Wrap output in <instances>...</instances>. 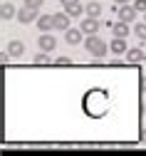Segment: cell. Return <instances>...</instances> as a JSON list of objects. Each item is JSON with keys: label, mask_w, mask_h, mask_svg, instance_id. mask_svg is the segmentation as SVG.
Here are the masks:
<instances>
[{"label": "cell", "mask_w": 146, "mask_h": 156, "mask_svg": "<svg viewBox=\"0 0 146 156\" xmlns=\"http://www.w3.org/2000/svg\"><path fill=\"white\" fill-rule=\"evenodd\" d=\"M32 65H35V67H50V65H55V60H52L47 52H37V55L32 57Z\"/></svg>", "instance_id": "8fae6325"}, {"label": "cell", "mask_w": 146, "mask_h": 156, "mask_svg": "<svg viewBox=\"0 0 146 156\" xmlns=\"http://www.w3.org/2000/svg\"><path fill=\"white\" fill-rule=\"evenodd\" d=\"M144 60H146V55H144L141 47H129L126 50V62L129 65H141Z\"/></svg>", "instance_id": "52a82bcc"}, {"label": "cell", "mask_w": 146, "mask_h": 156, "mask_svg": "<svg viewBox=\"0 0 146 156\" xmlns=\"http://www.w3.org/2000/svg\"><path fill=\"white\" fill-rule=\"evenodd\" d=\"M144 62H146V60H144Z\"/></svg>", "instance_id": "4316f807"}, {"label": "cell", "mask_w": 146, "mask_h": 156, "mask_svg": "<svg viewBox=\"0 0 146 156\" xmlns=\"http://www.w3.org/2000/svg\"><path fill=\"white\" fill-rule=\"evenodd\" d=\"M37 17H40V15H37V8H27V5H25L23 10H17V20L23 23V25H30L32 20H37Z\"/></svg>", "instance_id": "277c9868"}, {"label": "cell", "mask_w": 146, "mask_h": 156, "mask_svg": "<svg viewBox=\"0 0 146 156\" xmlns=\"http://www.w3.org/2000/svg\"><path fill=\"white\" fill-rule=\"evenodd\" d=\"M79 0H62V8H67V5H77Z\"/></svg>", "instance_id": "7402d4cb"}, {"label": "cell", "mask_w": 146, "mask_h": 156, "mask_svg": "<svg viewBox=\"0 0 146 156\" xmlns=\"http://www.w3.org/2000/svg\"><path fill=\"white\" fill-rule=\"evenodd\" d=\"M84 50L94 57V60H101V57L109 52V45L104 42L101 37H97V35H87V40H84Z\"/></svg>", "instance_id": "6da1fadb"}, {"label": "cell", "mask_w": 146, "mask_h": 156, "mask_svg": "<svg viewBox=\"0 0 146 156\" xmlns=\"http://www.w3.org/2000/svg\"><path fill=\"white\" fill-rule=\"evenodd\" d=\"M0 62H3V65L8 67V65H10V52H3V57H0Z\"/></svg>", "instance_id": "44dd1931"}, {"label": "cell", "mask_w": 146, "mask_h": 156, "mask_svg": "<svg viewBox=\"0 0 146 156\" xmlns=\"http://www.w3.org/2000/svg\"><path fill=\"white\" fill-rule=\"evenodd\" d=\"M139 139H141V144H146V126L141 129V136H139Z\"/></svg>", "instance_id": "603a6c76"}, {"label": "cell", "mask_w": 146, "mask_h": 156, "mask_svg": "<svg viewBox=\"0 0 146 156\" xmlns=\"http://www.w3.org/2000/svg\"><path fill=\"white\" fill-rule=\"evenodd\" d=\"M69 65H72L69 57H57V60H55V67H69Z\"/></svg>", "instance_id": "ac0fdd59"}, {"label": "cell", "mask_w": 146, "mask_h": 156, "mask_svg": "<svg viewBox=\"0 0 146 156\" xmlns=\"http://www.w3.org/2000/svg\"><path fill=\"white\" fill-rule=\"evenodd\" d=\"M114 3H116V5H126L129 0H114Z\"/></svg>", "instance_id": "d4e9b609"}, {"label": "cell", "mask_w": 146, "mask_h": 156, "mask_svg": "<svg viewBox=\"0 0 146 156\" xmlns=\"http://www.w3.org/2000/svg\"><path fill=\"white\" fill-rule=\"evenodd\" d=\"M37 45H40V50H42V52H52V50L57 47V40H55L50 32H42V35L37 37Z\"/></svg>", "instance_id": "5b68a950"}, {"label": "cell", "mask_w": 146, "mask_h": 156, "mask_svg": "<svg viewBox=\"0 0 146 156\" xmlns=\"http://www.w3.org/2000/svg\"><path fill=\"white\" fill-rule=\"evenodd\" d=\"M141 92H144V94H146V74H144V77H141Z\"/></svg>", "instance_id": "cb8c5ba5"}, {"label": "cell", "mask_w": 146, "mask_h": 156, "mask_svg": "<svg viewBox=\"0 0 146 156\" xmlns=\"http://www.w3.org/2000/svg\"><path fill=\"white\" fill-rule=\"evenodd\" d=\"M84 15H89V17H99V15H101V5H99V3H89V5H84Z\"/></svg>", "instance_id": "9a60e30c"}, {"label": "cell", "mask_w": 146, "mask_h": 156, "mask_svg": "<svg viewBox=\"0 0 146 156\" xmlns=\"http://www.w3.org/2000/svg\"><path fill=\"white\" fill-rule=\"evenodd\" d=\"M134 8L139 12H146V0H134Z\"/></svg>", "instance_id": "d6986e66"}, {"label": "cell", "mask_w": 146, "mask_h": 156, "mask_svg": "<svg viewBox=\"0 0 146 156\" xmlns=\"http://www.w3.org/2000/svg\"><path fill=\"white\" fill-rule=\"evenodd\" d=\"M65 12H67L69 17H79L82 12H84V8H82V5L77 3V5H67V8H65Z\"/></svg>", "instance_id": "2e32d148"}, {"label": "cell", "mask_w": 146, "mask_h": 156, "mask_svg": "<svg viewBox=\"0 0 146 156\" xmlns=\"http://www.w3.org/2000/svg\"><path fill=\"white\" fill-rule=\"evenodd\" d=\"M134 35L139 37L141 42H146V23H141V25H134Z\"/></svg>", "instance_id": "e0dca14e"}, {"label": "cell", "mask_w": 146, "mask_h": 156, "mask_svg": "<svg viewBox=\"0 0 146 156\" xmlns=\"http://www.w3.org/2000/svg\"><path fill=\"white\" fill-rule=\"evenodd\" d=\"M65 40H67V45H79L84 40V32H82V27H69V30H65Z\"/></svg>", "instance_id": "8992f818"}, {"label": "cell", "mask_w": 146, "mask_h": 156, "mask_svg": "<svg viewBox=\"0 0 146 156\" xmlns=\"http://www.w3.org/2000/svg\"><path fill=\"white\" fill-rule=\"evenodd\" d=\"M144 23H146V17H144Z\"/></svg>", "instance_id": "484cf974"}, {"label": "cell", "mask_w": 146, "mask_h": 156, "mask_svg": "<svg viewBox=\"0 0 146 156\" xmlns=\"http://www.w3.org/2000/svg\"><path fill=\"white\" fill-rule=\"evenodd\" d=\"M37 27H40V32H50L52 27H55V15H40L37 17Z\"/></svg>", "instance_id": "ba28073f"}, {"label": "cell", "mask_w": 146, "mask_h": 156, "mask_svg": "<svg viewBox=\"0 0 146 156\" xmlns=\"http://www.w3.org/2000/svg\"><path fill=\"white\" fill-rule=\"evenodd\" d=\"M55 30H69V15L62 10V12H55Z\"/></svg>", "instance_id": "9c48e42d"}, {"label": "cell", "mask_w": 146, "mask_h": 156, "mask_svg": "<svg viewBox=\"0 0 146 156\" xmlns=\"http://www.w3.org/2000/svg\"><path fill=\"white\" fill-rule=\"evenodd\" d=\"M79 27H82L84 35H97V30H99L101 25H99V17H89V15H87L84 20L79 23Z\"/></svg>", "instance_id": "3957f363"}, {"label": "cell", "mask_w": 146, "mask_h": 156, "mask_svg": "<svg viewBox=\"0 0 146 156\" xmlns=\"http://www.w3.org/2000/svg\"><path fill=\"white\" fill-rule=\"evenodd\" d=\"M0 17H3V20H12V17H17V10L12 8V3H3V5H0Z\"/></svg>", "instance_id": "4fadbf2b"}, {"label": "cell", "mask_w": 146, "mask_h": 156, "mask_svg": "<svg viewBox=\"0 0 146 156\" xmlns=\"http://www.w3.org/2000/svg\"><path fill=\"white\" fill-rule=\"evenodd\" d=\"M8 52H10V57H15V60H17V57L25 55V45L20 42V40H10V42H8Z\"/></svg>", "instance_id": "30bf717a"}, {"label": "cell", "mask_w": 146, "mask_h": 156, "mask_svg": "<svg viewBox=\"0 0 146 156\" xmlns=\"http://www.w3.org/2000/svg\"><path fill=\"white\" fill-rule=\"evenodd\" d=\"M126 42H124V37H114L112 40V55H126Z\"/></svg>", "instance_id": "5bb4252c"}, {"label": "cell", "mask_w": 146, "mask_h": 156, "mask_svg": "<svg viewBox=\"0 0 146 156\" xmlns=\"http://www.w3.org/2000/svg\"><path fill=\"white\" fill-rule=\"evenodd\" d=\"M42 3H45V0H25V5H27V8H40Z\"/></svg>", "instance_id": "ffe728a7"}, {"label": "cell", "mask_w": 146, "mask_h": 156, "mask_svg": "<svg viewBox=\"0 0 146 156\" xmlns=\"http://www.w3.org/2000/svg\"><path fill=\"white\" fill-rule=\"evenodd\" d=\"M116 12H119V20H124V23H129V25H131V23L136 20V12H139V10H136L134 5H129V3H126V5H119V10H116Z\"/></svg>", "instance_id": "7a4b0ae2"}, {"label": "cell", "mask_w": 146, "mask_h": 156, "mask_svg": "<svg viewBox=\"0 0 146 156\" xmlns=\"http://www.w3.org/2000/svg\"><path fill=\"white\" fill-rule=\"evenodd\" d=\"M112 32H114V37H126V35L131 32V25L124 23V20H119V23L112 25Z\"/></svg>", "instance_id": "7c38bea8"}]
</instances>
